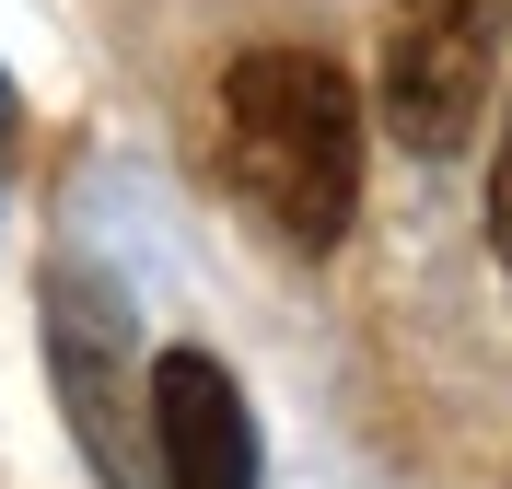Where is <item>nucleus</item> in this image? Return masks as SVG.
Returning <instances> with one entry per match:
<instances>
[{
    "instance_id": "7ed1b4c3",
    "label": "nucleus",
    "mask_w": 512,
    "mask_h": 489,
    "mask_svg": "<svg viewBox=\"0 0 512 489\" xmlns=\"http://www.w3.org/2000/svg\"><path fill=\"white\" fill-rule=\"evenodd\" d=\"M512 47V0H396L384 24V117L408 152H454L489 117V70Z\"/></svg>"
},
{
    "instance_id": "39448f33",
    "label": "nucleus",
    "mask_w": 512,
    "mask_h": 489,
    "mask_svg": "<svg viewBox=\"0 0 512 489\" xmlns=\"http://www.w3.org/2000/svg\"><path fill=\"white\" fill-rule=\"evenodd\" d=\"M489 245L512 257V129H501V152H489Z\"/></svg>"
},
{
    "instance_id": "423d86ee",
    "label": "nucleus",
    "mask_w": 512,
    "mask_h": 489,
    "mask_svg": "<svg viewBox=\"0 0 512 489\" xmlns=\"http://www.w3.org/2000/svg\"><path fill=\"white\" fill-rule=\"evenodd\" d=\"M0 163H12V82H0Z\"/></svg>"
},
{
    "instance_id": "f257e3e1",
    "label": "nucleus",
    "mask_w": 512,
    "mask_h": 489,
    "mask_svg": "<svg viewBox=\"0 0 512 489\" xmlns=\"http://www.w3.org/2000/svg\"><path fill=\"white\" fill-rule=\"evenodd\" d=\"M222 175L256 222L326 257L361 210V94L315 47H245L222 82Z\"/></svg>"
},
{
    "instance_id": "f03ea898",
    "label": "nucleus",
    "mask_w": 512,
    "mask_h": 489,
    "mask_svg": "<svg viewBox=\"0 0 512 489\" xmlns=\"http://www.w3.org/2000/svg\"><path fill=\"white\" fill-rule=\"evenodd\" d=\"M47 373H59V408L82 431L105 489H152V408H140V326L128 292L105 268L59 257L47 268Z\"/></svg>"
},
{
    "instance_id": "20e7f679",
    "label": "nucleus",
    "mask_w": 512,
    "mask_h": 489,
    "mask_svg": "<svg viewBox=\"0 0 512 489\" xmlns=\"http://www.w3.org/2000/svg\"><path fill=\"white\" fill-rule=\"evenodd\" d=\"M152 466L163 489H256V420H245V385H233L210 350H163L152 385Z\"/></svg>"
}]
</instances>
